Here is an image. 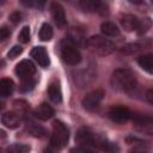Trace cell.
Segmentation results:
<instances>
[{"label": "cell", "mask_w": 153, "mask_h": 153, "mask_svg": "<svg viewBox=\"0 0 153 153\" xmlns=\"http://www.w3.org/2000/svg\"><path fill=\"white\" fill-rule=\"evenodd\" d=\"M111 86L121 92H130L136 87L137 80L134 73L128 68L115 69L110 76Z\"/></svg>", "instance_id": "obj_1"}, {"label": "cell", "mask_w": 153, "mask_h": 153, "mask_svg": "<svg viewBox=\"0 0 153 153\" xmlns=\"http://www.w3.org/2000/svg\"><path fill=\"white\" fill-rule=\"evenodd\" d=\"M86 48L99 56H106L110 55L112 51H115V43L112 41H110L109 38H106L105 36L102 35H93L90 38L86 39L85 43Z\"/></svg>", "instance_id": "obj_2"}, {"label": "cell", "mask_w": 153, "mask_h": 153, "mask_svg": "<svg viewBox=\"0 0 153 153\" xmlns=\"http://www.w3.org/2000/svg\"><path fill=\"white\" fill-rule=\"evenodd\" d=\"M53 131L49 139V145L56 147L57 149H62L69 139V129L68 127L60 120H55L51 124Z\"/></svg>", "instance_id": "obj_3"}, {"label": "cell", "mask_w": 153, "mask_h": 153, "mask_svg": "<svg viewBox=\"0 0 153 153\" xmlns=\"http://www.w3.org/2000/svg\"><path fill=\"white\" fill-rule=\"evenodd\" d=\"M60 55L63 62L69 66H76L81 62V54L79 49L67 39H63L60 44Z\"/></svg>", "instance_id": "obj_4"}, {"label": "cell", "mask_w": 153, "mask_h": 153, "mask_svg": "<svg viewBox=\"0 0 153 153\" xmlns=\"http://www.w3.org/2000/svg\"><path fill=\"white\" fill-rule=\"evenodd\" d=\"M104 94H105V93H104V90H102V88H96V90L88 92V93L82 98V100H81L82 108H84L85 110H87V111H93V110H96V109L99 106V104L102 103V100H103V98H104Z\"/></svg>", "instance_id": "obj_5"}, {"label": "cell", "mask_w": 153, "mask_h": 153, "mask_svg": "<svg viewBox=\"0 0 153 153\" xmlns=\"http://www.w3.org/2000/svg\"><path fill=\"white\" fill-rule=\"evenodd\" d=\"M78 6L84 11L91 12V13L106 14L109 12L108 5L99 0H81V1H78Z\"/></svg>", "instance_id": "obj_6"}, {"label": "cell", "mask_w": 153, "mask_h": 153, "mask_svg": "<svg viewBox=\"0 0 153 153\" xmlns=\"http://www.w3.org/2000/svg\"><path fill=\"white\" fill-rule=\"evenodd\" d=\"M133 123L135 128L140 131H143L145 134L152 135L153 133V118L148 115H131Z\"/></svg>", "instance_id": "obj_7"}, {"label": "cell", "mask_w": 153, "mask_h": 153, "mask_svg": "<svg viewBox=\"0 0 153 153\" xmlns=\"http://www.w3.org/2000/svg\"><path fill=\"white\" fill-rule=\"evenodd\" d=\"M133 112L126 106H112L108 111V117L116 123H124L131 118Z\"/></svg>", "instance_id": "obj_8"}, {"label": "cell", "mask_w": 153, "mask_h": 153, "mask_svg": "<svg viewBox=\"0 0 153 153\" xmlns=\"http://www.w3.org/2000/svg\"><path fill=\"white\" fill-rule=\"evenodd\" d=\"M94 133L87 128V127H81L78 129L75 134V142L79 143L78 146H85V147H93V141H94Z\"/></svg>", "instance_id": "obj_9"}, {"label": "cell", "mask_w": 153, "mask_h": 153, "mask_svg": "<svg viewBox=\"0 0 153 153\" xmlns=\"http://www.w3.org/2000/svg\"><path fill=\"white\" fill-rule=\"evenodd\" d=\"M14 73H16V74L18 75V78H20V79L32 76V75L36 73L35 63H33L31 60H22L20 62H18V63L16 65Z\"/></svg>", "instance_id": "obj_10"}, {"label": "cell", "mask_w": 153, "mask_h": 153, "mask_svg": "<svg viewBox=\"0 0 153 153\" xmlns=\"http://www.w3.org/2000/svg\"><path fill=\"white\" fill-rule=\"evenodd\" d=\"M93 147L104 151L106 153H120V147L115 143L109 141L105 136L103 135H94V141H93Z\"/></svg>", "instance_id": "obj_11"}, {"label": "cell", "mask_w": 153, "mask_h": 153, "mask_svg": "<svg viewBox=\"0 0 153 153\" xmlns=\"http://www.w3.org/2000/svg\"><path fill=\"white\" fill-rule=\"evenodd\" d=\"M50 12H51V17H53L55 24L59 27H65L67 25L65 8L62 7V5L60 2H56V1L50 2Z\"/></svg>", "instance_id": "obj_12"}, {"label": "cell", "mask_w": 153, "mask_h": 153, "mask_svg": "<svg viewBox=\"0 0 153 153\" xmlns=\"http://www.w3.org/2000/svg\"><path fill=\"white\" fill-rule=\"evenodd\" d=\"M30 55L31 57L43 68L48 67L50 65V60H49V55H48V51L42 45H38V47H35L32 48V50L30 51Z\"/></svg>", "instance_id": "obj_13"}, {"label": "cell", "mask_w": 153, "mask_h": 153, "mask_svg": "<svg viewBox=\"0 0 153 153\" xmlns=\"http://www.w3.org/2000/svg\"><path fill=\"white\" fill-rule=\"evenodd\" d=\"M54 115H55V109L48 103L39 104L33 111V116L41 121H48L51 117H54Z\"/></svg>", "instance_id": "obj_14"}, {"label": "cell", "mask_w": 153, "mask_h": 153, "mask_svg": "<svg viewBox=\"0 0 153 153\" xmlns=\"http://www.w3.org/2000/svg\"><path fill=\"white\" fill-rule=\"evenodd\" d=\"M1 122L5 127L10 129H16L20 126V116L14 111H8L1 116Z\"/></svg>", "instance_id": "obj_15"}, {"label": "cell", "mask_w": 153, "mask_h": 153, "mask_svg": "<svg viewBox=\"0 0 153 153\" xmlns=\"http://www.w3.org/2000/svg\"><path fill=\"white\" fill-rule=\"evenodd\" d=\"M139 20L133 14H122L120 17V23L122 27H124L127 31H136L139 26Z\"/></svg>", "instance_id": "obj_16"}, {"label": "cell", "mask_w": 153, "mask_h": 153, "mask_svg": "<svg viewBox=\"0 0 153 153\" xmlns=\"http://www.w3.org/2000/svg\"><path fill=\"white\" fill-rule=\"evenodd\" d=\"M66 39L69 41V42H71L72 44H74L75 47L82 45L84 42L86 43V38H85V36H84V32H82L80 29H78V27L72 29V30L68 32Z\"/></svg>", "instance_id": "obj_17"}, {"label": "cell", "mask_w": 153, "mask_h": 153, "mask_svg": "<svg viewBox=\"0 0 153 153\" xmlns=\"http://www.w3.org/2000/svg\"><path fill=\"white\" fill-rule=\"evenodd\" d=\"M48 96H49V99L53 102V103H61L62 102V91H61V87H60V84L56 82V81H53L49 86H48Z\"/></svg>", "instance_id": "obj_18"}, {"label": "cell", "mask_w": 153, "mask_h": 153, "mask_svg": "<svg viewBox=\"0 0 153 153\" xmlns=\"http://www.w3.org/2000/svg\"><path fill=\"white\" fill-rule=\"evenodd\" d=\"M136 61H137V65L143 71H146L148 74H152L153 73V55L151 53L149 54L140 55Z\"/></svg>", "instance_id": "obj_19"}, {"label": "cell", "mask_w": 153, "mask_h": 153, "mask_svg": "<svg viewBox=\"0 0 153 153\" xmlns=\"http://www.w3.org/2000/svg\"><path fill=\"white\" fill-rule=\"evenodd\" d=\"M100 31L104 36H109V37H116L120 35V29L118 26L112 23V22H109V20H105L100 25Z\"/></svg>", "instance_id": "obj_20"}, {"label": "cell", "mask_w": 153, "mask_h": 153, "mask_svg": "<svg viewBox=\"0 0 153 153\" xmlns=\"http://www.w3.org/2000/svg\"><path fill=\"white\" fill-rule=\"evenodd\" d=\"M25 123H26V130H27L32 136H35V137H43V136H45L47 130H45L42 126L37 124L36 122H33V121H31V120H30V121L26 120Z\"/></svg>", "instance_id": "obj_21"}, {"label": "cell", "mask_w": 153, "mask_h": 153, "mask_svg": "<svg viewBox=\"0 0 153 153\" xmlns=\"http://www.w3.org/2000/svg\"><path fill=\"white\" fill-rule=\"evenodd\" d=\"M14 90V84L10 78H1L0 79V97H8L12 94Z\"/></svg>", "instance_id": "obj_22"}, {"label": "cell", "mask_w": 153, "mask_h": 153, "mask_svg": "<svg viewBox=\"0 0 153 153\" xmlns=\"http://www.w3.org/2000/svg\"><path fill=\"white\" fill-rule=\"evenodd\" d=\"M53 36H54V30H53L51 25L49 23H43L39 27V31H38L39 39L43 42H48L53 38Z\"/></svg>", "instance_id": "obj_23"}, {"label": "cell", "mask_w": 153, "mask_h": 153, "mask_svg": "<svg viewBox=\"0 0 153 153\" xmlns=\"http://www.w3.org/2000/svg\"><path fill=\"white\" fill-rule=\"evenodd\" d=\"M140 50H142V45L139 43H128L120 49V51L124 55H134L137 54Z\"/></svg>", "instance_id": "obj_24"}, {"label": "cell", "mask_w": 153, "mask_h": 153, "mask_svg": "<svg viewBox=\"0 0 153 153\" xmlns=\"http://www.w3.org/2000/svg\"><path fill=\"white\" fill-rule=\"evenodd\" d=\"M31 147L26 143H12L7 147L6 153H29Z\"/></svg>", "instance_id": "obj_25"}, {"label": "cell", "mask_w": 153, "mask_h": 153, "mask_svg": "<svg viewBox=\"0 0 153 153\" xmlns=\"http://www.w3.org/2000/svg\"><path fill=\"white\" fill-rule=\"evenodd\" d=\"M36 85V80L32 78V76H29V78H24L22 79V82H20V91L22 92H29L31 91Z\"/></svg>", "instance_id": "obj_26"}, {"label": "cell", "mask_w": 153, "mask_h": 153, "mask_svg": "<svg viewBox=\"0 0 153 153\" xmlns=\"http://www.w3.org/2000/svg\"><path fill=\"white\" fill-rule=\"evenodd\" d=\"M152 26V22L149 18H143L142 20H139V26H137V30L136 32L139 35H143L145 32H147Z\"/></svg>", "instance_id": "obj_27"}, {"label": "cell", "mask_w": 153, "mask_h": 153, "mask_svg": "<svg viewBox=\"0 0 153 153\" xmlns=\"http://www.w3.org/2000/svg\"><path fill=\"white\" fill-rule=\"evenodd\" d=\"M18 41L20 43H24V44L30 41V27L27 25L23 26V29L19 31V33H18Z\"/></svg>", "instance_id": "obj_28"}, {"label": "cell", "mask_w": 153, "mask_h": 153, "mask_svg": "<svg viewBox=\"0 0 153 153\" xmlns=\"http://www.w3.org/2000/svg\"><path fill=\"white\" fill-rule=\"evenodd\" d=\"M13 105H14V108L18 110V115H19V112H22V114H26V111H27V109H29V105H27V103L25 102V100H22V99H19V100H14L13 102Z\"/></svg>", "instance_id": "obj_29"}, {"label": "cell", "mask_w": 153, "mask_h": 153, "mask_svg": "<svg viewBox=\"0 0 153 153\" xmlns=\"http://www.w3.org/2000/svg\"><path fill=\"white\" fill-rule=\"evenodd\" d=\"M22 53H23V48H22L20 45H13V47L8 50L7 57L11 59V60H13V59H16L17 56H19Z\"/></svg>", "instance_id": "obj_30"}, {"label": "cell", "mask_w": 153, "mask_h": 153, "mask_svg": "<svg viewBox=\"0 0 153 153\" xmlns=\"http://www.w3.org/2000/svg\"><path fill=\"white\" fill-rule=\"evenodd\" d=\"M69 153H96L91 147H85V146H75L73 147Z\"/></svg>", "instance_id": "obj_31"}, {"label": "cell", "mask_w": 153, "mask_h": 153, "mask_svg": "<svg viewBox=\"0 0 153 153\" xmlns=\"http://www.w3.org/2000/svg\"><path fill=\"white\" fill-rule=\"evenodd\" d=\"M8 19H10L11 23H13V24L16 25V24H18V23L22 20V13H20L19 11H14V12H12V13L8 16Z\"/></svg>", "instance_id": "obj_32"}, {"label": "cell", "mask_w": 153, "mask_h": 153, "mask_svg": "<svg viewBox=\"0 0 153 153\" xmlns=\"http://www.w3.org/2000/svg\"><path fill=\"white\" fill-rule=\"evenodd\" d=\"M23 5H25V6H27V7H42V6H44V1H35V0H29V1H20Z\"/></svg>", "instance_id": "obj_33"}, {"label": "cell", "mask_w": 153, "mask_h": 153, "mask_svg": "<svg viewBox=\"0 0 153 153\" xmlns=\"http://www.w3.org/2000/svg\"><path fill=\"white\" fill-rule=\"evenodd\" d=\"M10 33H11V31H10V29L7 26H1L0 27V42L5 41L10 36Z\"/></svg>", "instance_id": "obj_34"}, {"label": "cell", "mask_w": 153, "mask_h": 153, "mask_svg": "<svg viewBox=\"0 0 153 153\" xmlns=\"http://www.w3.org/2000/svg\"><path fill=\"white\" fill-rule=\"evenodd\" d=\"M126 141L129 143V145H137V143H145L141 139H137L135 136H127L126 137Z\"/></svg>", "instance_id": "obj_35"}, {"label": "cell", "mask_w": 153, "mask_h": 153, "mask_svg": "<svg viewBox=\"0 0 153 153\" xmlns=\"http://www.w3.org/2000/svg\"><path fill=\"white\" fill-rule=\"evenodd\" d=\"M43 153H60V149H57L56 147L51 146V145H48L44 149H43Z\"/></svg>", "instance_id": "obj_36"}, {"label": "cell", "mask_w": 153, "mask_h": 153, "mask_svg": "<svg viewBox=\"0 0 153 153\" xmlns=\"http://www.w3.org/2000/svg\"><path fill=\"white\" fill-rule=\"evenodd\" d=\"M146 99L148 100L149 104H153V90H152V88H149V90L147 91V93H146Z\"/></svg>", "instance_id": "obj_37"}, {"label": "cell", "mask_w": 153, "mask_h": 153, "mask_svg": "<svg viewBox=\"0 0 153 153\" xmlns=\"http://www.w3.org/2000/svg\"><path fill=\"white\" fill-rule=\"evenodd\" d=\"M130 153H147V152H142V151H131Z\"/></svg>", "instance_id": "obj_38"}, {"label": "cell", "mask_w": 153, "mask_h": 153, "mask_svg": "<svg viewBox=\"0 0 153 153\" xmlns=\"http://www.w3.org/2000/svg\"><path fill=\"white\" fill-rule=\"evenodd\" d=\"M4 4H5V1H4V0H0V6L4 5Z\"/></svg>", "instance_id": "obj_39"}, {"label": "cell", "mask_w": 153, "mask_h": 153, "mask_svg": "<svg viewBox=\"0 0 153 153\" xmlns=\"http://www.w3.org/2000/svg\"><path fill=\"white\" fill-rule=\"evenodd\" d=\"M1 109H2V105H1V104H0V110H1Z\"/></svg>", "instance_id": "obj_40"}, {"label": "cell", "mask_w": 153, "mask_h": 153, "mask_svg": "<svg viewBox=\"0 0 153 153\" xmlns=\"http://www.w3.org/2000/svg\"><path fill=\"white\" fill-rule=\"evenodd\" d=\"M0 153H2V152H1V151H0Z\"/></svg>", "instance_id": "obj_41"}]
</instances>
